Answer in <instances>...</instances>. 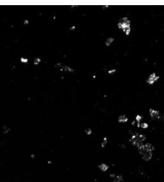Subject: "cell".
Here are the masks:
<instances>
[{
    "label": "cell",
    "instance_id": "cell-1",
    "mask_svg": "<svg viewBox=\"0 0 164 182\" xmlns=\"http://www.w3.org/2000/svg\"><path fill=\"white\" fill-rule=\"evenodd\" d=\"M154 149L152 145L149 143H143L138 147L142 158L145 161H149L152 158Z\"/></svg>",
    "mask_w": 164,
    "mask_h": 182
},
{
    "label": "cell",
    "instance_id": "cell-2",
    "mask_svg": "<svg viewBox=\"0 0 164 182\" xmlns=\"http://www.w3.org/2000/svg\"><path fill=\"white\" fill-rule=\"evenodd\" d=\"M119 26L120 29L126 35H129L130 34L131 32V22L127 17H124L121 19Z\"/></svg>",
    "mask_w": 164,
    "mask_h": 182
},
{
    "label": "cell",
    "instance_id": "cell-3",
    "mask_svg": "<svg viewBox=\"0 0 164 182\" xmlns=\"http://www.w3.org/2000/svg\"><path fill=\"white\" fill-rule=\"evenodd\" d=\"M145 139L146 137L144 135L142 134H136L132 136L131 141L134 146H136L138 148L139 146L143 144Z\"/></svg>",
    "mask_w": 164,
    "mask_h": 182
},
{
    "label": "cell",
    "instance_id": "cell-4",
    "mask_svg": "<svg viewBox=\"0 0 164 182\" xmlns=\"http://www.w3.org/2000/svg\"><path fill=\"white\" fill-rule=\"evenodd\" d=\"M160 78V76L157 74L156 72H152L149 75L148 77L146 79L145 82L149 85H152L158 81Z\"/></svg>",
    "mask_w": 164,
    "mask_h": 182
},
{
    "label": "cell",
    "instance_id": "cell-5",
    "mask_svg": "<svg viewBox=\"0 0 164 182\" xmlns=\"http://www.w3.org/2000/svg\"><path fill=\"white\" fill-rule=\"evenodd\" d=\"M149 112V115L153 119H160L164 121V114L161 113L159 111L154 108H150Z\"/></svg>",
    "mask_w": 164,
    "mask_h": 182
},
{
    "label": "cell",
    "instance_id": "cell-6",
    "mask_svg": "<svg viewBox=\"0 0 164 182\" xmlns=\"http://www.w3.org/2000/svg\"><path fill=\"white\" fill-rule=\"evenodd\" d=\"M128 120V118L125 115H122L119 118V122L121 123H125L127 122Z\"/></svg>",
    "mask_w": 164,
    "mask_h": 182
},
{
    "label": "cell",
    "instance_id": "cell-7",
    "mask_svg": "<svg viewBox=\"0 0 164 182\" xmlns=\"http://www.w3.org/2000/svg\"><path fill=\"white\" fill-rule=\"evenodd\" d=\"M99 168H100V169L101 170H102L103 172H106L108 170V166H107V164H102L99 166Z\"/></svg>",
    "mask_w": 164,
    "mask_h": 182
}]
</instances>
